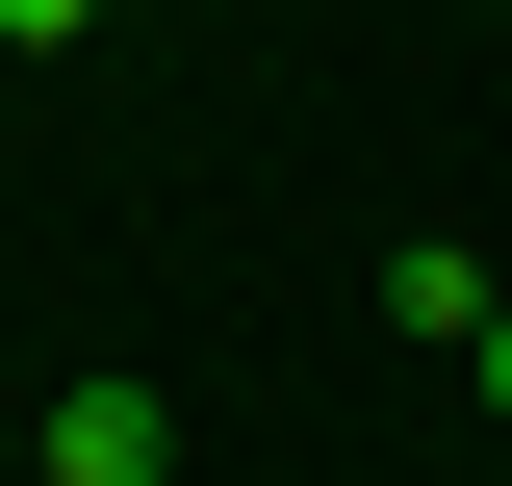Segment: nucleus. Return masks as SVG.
I'll return each mask as SVG.
<instances>
[{
	"label": "nucleus",
	"instance_id": "nucleus-1",
	"mask_svg": "<svg viewBox=\"0 0 512 486\" xmlns=\"http://www.w3.org/2000/svg\"><path fill=\"white\" fill-rule=\"evenodd\" d=\"M52 486H180V410H154L128 359H77L52 384Z\"/></svg>",
	"mask_w": 512,
	"mask_h": 486
},
{
	"label": "nucleus",
	"instance_id": "nucleus-3",
	"mask_svg": "<svg viewBox=\"0 0 512 486\" xmlns=\"http://www.w3.org/2000/svg\"><path fill=\"white\" fill-rule=\"evenodd\" d=\"M77 26H103V0H0V52H77Z\"/></svg>",
	"mask_w": 512,
	"mask_h": 486
},
{
	"label": "nucleus",
	"instance_id": "nucleus-6",
	"mask_svg": "<svg viewBox=\"0 0 512 486\" xmlns=\"http://www.w3.org/2000/svg\"><path fill=\"white\" fill-rule=\"evenodd\" d=\"M487 26H512V0H487Z\"/></svg>",
	"mask_w": 512,
	"mask_h": 486
},
{
	"label": "nucleus",
	"instance_id": "nucleus-5",
	"mask_svg": "<svg viewBox=\"0 0 512 486\" xmlns=\"http://www.w3.org/2000/svg\"><path fill=\"white\" fill-rule=\"evenodd\" d=\"M26 486H52V461H26Z\"/></svg>",
	"mask_w": 512,
	"mask_h": 486
},
{
	"label": "nucleus",
	"instance_id": "nucleus-4",
	"mask_svg": "<svg viewBox=\"0 0 512 486\" xmlns=\"http://www.w3.org/2000/svg\"><path fill=\"white\" fill-rule=\"evenodd\" d=\"M461 384H487V410H512V307H487V333H461Z\"/></svg>",
	"mask_w": 512,
	"mask_h": 486
},
{
	"label": "nucleus",
	"instance_id": "nucleus-2",
	"mask_svg": "<svg viewBox=\"0 0 512 486\" xmlns=\"http://www.w3.org/2000/svg\"><path fill=\"white\" fill-rule=\"evenodd\" d=\"M487 307H512V256H461V231H410V256H384V333H436V359L487 333Z\"/></svg>",
	"mask_w": 512,
	"mask_h": 486
}]
</instances>
